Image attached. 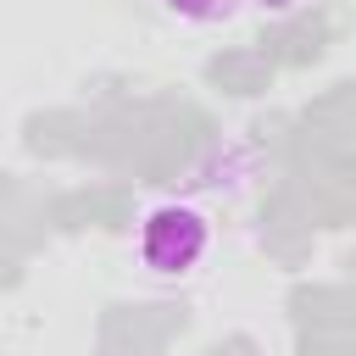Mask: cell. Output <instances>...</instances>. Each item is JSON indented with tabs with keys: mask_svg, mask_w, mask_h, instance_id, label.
<instances>
[{
	"mask_svg": "<svg viewBox=\"0 0 356 356\" xmlns=\"http://www.w3.org/2000/svg\"><path fill=\"white\" fill-rule=\"evenodd\" d=\"M206 245H211V222L195 206H184V200H161L139 222V261L150 273H161V278L189 273L206 256Z\"/></svg>",
	"mask_w": 356,
	"mask_h": 356,
	"instance_id": "1",
	"label": "cell"
},
{
	"mask_svg": "<svg viewBox=\"0 0 356 356\" xmlns=\"http://www.w3.org/2000/svg\"><path fill=\"white\" fill-rule=\"evenodd\" d=\"M172 17H184V22H222V17H234L245 0H161Z\"/></svg>",
	"mask_w": 356,
	"mask_h": 356,
	"instance_id": "2",
	"label": "cell"
},
{
	"mask_svg": "<svg viewBox=\"0 0 356 356\" xmlns=\"http://www.w3.org/2000/svg\"><path fill=\"white\" fill-rule=\"evenodd\" d=\"M261 6H295V0H261Z\"/></svg>",
	"mask_w": 356,
	"mask_h": 356,
	"instance_id": "3",
	"label": "cell"
}]
</instances>
